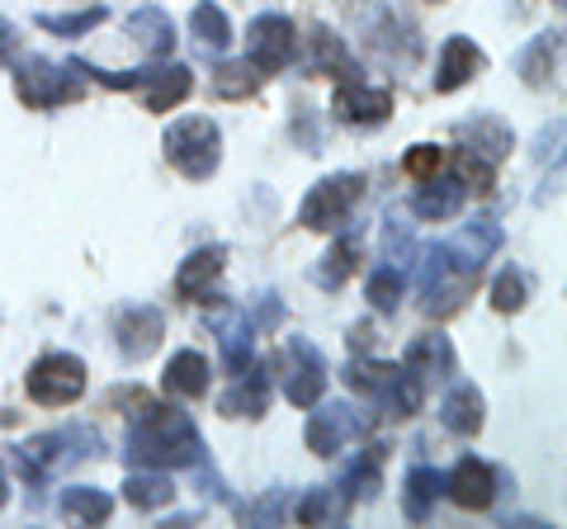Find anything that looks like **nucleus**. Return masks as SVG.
<instances>
[{
  "label": "nucleus",
  "mask_w": 567,
  "mask_h": 529,
  "mask_svg": "<svg viewBox=\"0 0 567 529\" xmlns=\"http://www.w3.org/2000/svg\"><path fill=\"white\" fill-rule=\"evenodd\" d=\"M496 251H502V222H492V218H473L458 237L440 241L435 251H425V264H421L425 317H450L464 308V298L473 293L483 264Z\"/></svg>",
  "instance_id": "obj_1"
},
{
  "label": "nucleus",
  "mask_w": 567,
  "mask_h": 529,
  "mask_svg": "<svg viewBox=\"0 0 567 529\" xmlns=\"http://www.w3.org/2000/svg\"><path fill=\"white\" fill-rule=\"evenodd\" d=\"M199 458H204V439L181 407L137 397V416L128 426V464L133 468L175 473V468H194Z\"/></svg>",
  "instance_id": "obj_2"
},
{
  "label": "nucleus",
  "mask_w": 567,
  "mask_h": 529,
  "mask_svg": "<svg viewBox=\"0 0 567 529\" xmlns=\"http://www.w3.org/2000/svg\"><path fill=\"white\" fill-rule=\"evenodd\" d=\"M91 85V66L81 58H71L62 66H52L43 58H24L14 62V95L29 110H62V104H76Z\"/></svg>",
  "instance_id": "obj_3"
},
{
  "label": "nucleus",
  "mask_w": 567,
  "mask_h": 529,
  "mask_svg": "<svg viewBox=\"0 0 567 529\" xmlns=\"http://www.w3.org/2000/svg\"><path fill=\"white\" fill-rule=\"evenodd\" d=\"M100 449H104V439L91 426H62V431L33 435L29 445L14 449V468H20L24 483H48L52 473L81 464V458H91Z\"/></svg>",
  "instance_id": "obj_4"
},
{
  "label": "nucleus",
  "mask_w": 567,
  "mask_h": 529,
  "mask_svg": "<svg viewBox=\"0 0 567 529\" xmlns=\"http://www.w3.org/2000/svg\"><path fill=\"white\" fill-rule=\"evenodd\" d=\"M346 383L369 402H379L383 416H416L425 402V383L406 364H379V360H354L346 369Z\"/></svg>",
  "instance_id": "obj_5"
},
{
  "label": "nucleus",
  "mask_w": 567,
  "mask_h": 529,
  "mask_svg": "<svg viewBox=\"0 0 567 529\" xmlns=\"http://www.w3.org/2000/svg\"><path fill=\"white\" fill-rule=\"evenodd\" d=\"M162 147H166V162L181 170L185 180H208L223 162V133H218V123L204 114L175 118L162 137Z\"/></svg>",
  "instance_id": "obj_6"
},
{
  "label": "nucleus",
  "mask_w": 567,
  "mask_h": 529,
  "mask_svg": "<svg viewBox=\"0 0 567 529\" xmlns=\"http://www.w3.org/2000/svg\"><path fill=\"white\" fill-rule=\"evenodd\" d=\"M91 81L110 85V91L142 95V104H147L152 114L175 110V104L194 91L189 66H181V62H156V66H142V72H100V66H91Z\"/></svg>",
  "instance_id": "obj_7"
},
{
  "label": "nucleus",
  "mask_w": 567,
  "mask_h": 529,
  "mask_svg": "<svg viewBox=\"0 0 567 529\" xmlns=\"http://www.w3.org/2000/svg\"><path fill=\"white\" fill-rule=\"evenodd\" d=\"M360 199H364L360 175H327V180L312 185L308 199L298 204V222H303L308 232H341Z\"/></svg>",
  "instance_id": "obj_8"
},
{
  "label": "nucleus",
  "mask_w": 567,
  "mask_h": 529,
  "mask_svg": "<svg viewBox=\"0 0 567 529\" xmlns=\"http://www.w3.org/2000/svg\"><path fill=\"white\" fill-rule=\"evenodd\" d=\"M24 387L43 407H71V402L85 393V364L76 355H66V350H52V355L33 360Z\"/></svg>",
  "instance_id": "obj_9"
},
{
  "label": "nucleus",
  "mask_w": 567,
  "mask_h": 529,
  "mask_svg": "<svg viewBox=\"0 0 567 529\" xmlns=\"http://www.w3.org/2000/svg\"><path fill=\"white\" fill-rule=\"evenodd\" d=\"M293 58V24L284 14H256L251 29H246V62L256 72H284V62Z\"/></svg>",
  "instance_id": "obj_10"
},
{
  "label": "nucleus",
  "mask_w": 567,
  "mask_h": 529,
  "mask_svg": "<svg viewBox=\"0 0 567 529\" xmlns=\"http://www.w3.org/2000/svg\"><path fill=\"white\" fill-rule=\"evenodd\" d=\"M114 336H118L123 360L142 364L156 345H162V336H166V317L156 312V308H147V303H133V308H123V312L114 317Z\"/></svg>",
  "instance_id": "obj_11"
},
{
  "label": "nucleus",
  "mask_w": 567,
  "mask_h": 529,
  "mask_svg": "<svg viewBox=\"0 0 567 529\" xmlns=\"http://www.w3.org/2000/svg\"><path fill=\"white\" fill-rule=\"evenodd\" d=\"M360 431H364V421L350 402H327V407L312 412V421H308V449L317 458H331V454H341Z\"/></svg>",
  "instance_id": "obj_12"
},
{
  "label": "nucleus",
  "mask_w": 567,
  "mask_h": 529,
  "mask_svg": "<svg viewBox=\"0 0 567 529\" xmlns=\"http://www.w3.org/2000/svg\"><path fill=\"white\" fill-rule=\"evenodd\" d=\"M331 110L341 123H354V128H374L393 114V95L383 91V85H364L360 76L354 81H341V91L331 95Z\"/></svg>",
  "instance_id": "obj_13"
},
{
  "label": "nucleus",
  "mask_w": 567,
  "mask_h": 529,
  "mask_svg": "<svg viewBox=\"0 0 567 529\" xmlns=\"http://www.w3.org/2000/svg\"><path fill=\"white\" fill-rule=\"evenodd\" d=\"M289 360H293V374H289V383H284V397H289L293 407H317V402H322V387H327L322 350H317L312 341H303V336H293Z\"/></svg>",
  "instance_id": "obj_14"
},
{
  "label": "nucleus",
  "mask_w": 567,
  "mask_h": 529,
  "mask_svg": "<svg viewBox=\"0 0 567 529\" xmlns=\"http://www.w3.org/2000/svg\"><path fill=\"white\" fill-rule=\"evenodd\" d=\"M223 264H227V246H204V251H194L189 260H181V274H175V293H181L185 303H218L213 284H218Z\"/></svg>",
  "instance_id": "obj_15"
},
{
  "label": "nucleus",
  "mask_w": 567,
  "mask_h": 529,
  "mask_svg": "<svg viewBox=\"0 0 567 529\" xmlns=\"http://www.w3.org/2000/svg\"><path fill=\"white\" fill-rule=\"evenodd\" d=\"M464 199H468V185L458 180V175L450 170V175H425L421 180V189H416V199H412V214L416 218H425V222H445V218H454L458 208H464Z\"/></svg>",
  "instance_id": "obj_16"
},
{
  "label": "nucleus",
  "mask_w": 567,
  "mask_h": 529,
  "mask_svg": "<svg viewBox=\"0 0 567 529\" xmlns=\"http://www.w3.org/2000/svg\"><path fill=\"white\" fill-rule=\"evenodd\" d=\"M445 491L454 506L464 510H487L492 497H496V473L483 464V458H458L454 473L445 478Z\"/></svg>",
  "instance_id": "obj_17"
},
{
  "label": "nucleus",
  "mask_w": 567,
  "mask_h": 529,
  "mask_svg": "<svg viewBox=\"0 0 567 529\" xmlns=\"http://www.w3.org/2000/svg\"><path fill=\"white\" fill-rule=\"evenodd\" d=\"M412 374L431 387V383H445L454 374V345L450 336H440V331H431V336H416L412 345H406V360H402Z\"/></svg>",
  "instance_id": "obj_18"
},
{
  "label": "nucleus",
  "mask_w": 567,
  "mask_h": 529,
  "mask_svg": "<svg viewBox=\"0 0 567 529\" xmlns=\"http://www.w3.org/2000/svg\"><path fill=\"white\" fill-rule=\"evenodd\" d=\"M483 66H487V58H483V48H477L473 39H450V43H445V52H440L435 91H440V95L458 91V85H468L477 72H483Z\"/></svg>",
  "instance_id": "obj_19"
},
{
  "label": "nucleus",
  "mask_w": 567,
  "mask_h": 529,
  "mask_svg": "<svg viewBox=\"0 0 567 529\" xmlns=\"http://www.w3.org/2000/svg\"><path fill=\"white\" fill-rule=\"evenodd\" d=\"M213 331H218V350H223V364L227 374H241L246 364H251V345H256V322L251 312H223L218 322H213Z\"/></svg>",
  "instance_id": "obj_20"
},
{
  "label": "nucleus",
  "mask_w": 567,
  "mask_h": 529,
  "mask_svg": "<svg viewBox=\"0 0 567 529\" xmlns=\"http://www.w3.org/2000/svg\"><path fill=\"white\" fill-rule=\"evenodd\" d=\"M265 407H270V374H265V369H241L237 383L218 397L223 416H251L256 421V416H265Z\"/></svg>",
  "instance_id": "obj_21"
},
{
  "label": "nucleus",
  "mask_w": 567,
  "mask_h": 529,
  "mask_svg": "<svg viewBox=\"0 0 567 529\" xmlns=\"http://www.w3.org/2000/svg\"><path fill=\"white\" fill-rule=\"evenodd\" d=\"M128 33H133V43L147 52V58H171L175 52V20L166 10H156V6H147V10H133L128 14Z\"/></svg>",
  "instance_id": "obj_22"
},
{
  "label": "nucleus",
  "mask_w": 567,
  "mask_h": 529,
  "mask_svg": "<svg viewBox=\"0 0 567 529\" xmlns=\"http://www.w3.org/2000/svg\"><path fill=\"white\" fill-rule=\"evenodd\" d=\"M308 72H327L336 81H354V76H360V72H354V58L341 43V33L327 29V24H317L312 39H308Z\"/></svg>",
  "instance_id": "obj_23"
},
{
  "label": "nucleus",
  "mask_w": 567,
  "mask_h": 529,
  "mask_svg": "<svg viewBox=\"0 0 567 529\" xmlns=\"http://www.w3.org/2000/svg\"><path fill=\"white\" fill-rule=\"evenodd\" d=\"M558 52H563V33H558V29H554V33H539V39L525 43V52L516 58V72H520V81L529 85V91H539V85L554 81Z\"/></svg>",
  "instance_id": "obj_24"
},
{
  "label": "nucleus",
  "mask_w": 567,
  "mask_h": 529,
  "mask_svg": "<svg viewBox=\"0 0 567 529\" xmlns=\"http://www.w3.org/2000/svg\"><path fill=\"white\" fill-rule=\"evenodd\" d=\"M440 421H445L450 435H477L483 431V393L473 383H454L440 402Z\"/></svg>",
  "instance_id": "obj_25"
},
{
  "label": "nucleus",
  "mask_w": 567,
  "mask_h": 529,
  "mask_svg": "<svg viewBox=\"0 0 567 529\" xmlns=\"http://www.w3.org/2000/svg\"><path fill=\"white\" fill-rule=\"evenodd\" d=\"M189 33H194V52H199V58H223V52L233 48V24H227L223 6H208V0L194 6Z\"/></svg>",
  "instance_id": "obj_26"
},
{
  "label": "nucleus",
  "mask_w": 567,
  "mask_h": 529,
  "mask_svg": "<svg viewBox=\"0 0 567 529\" xmlns=\"http://www.w3.org/2000/svg\"><path fill=\"white\" fill-rule=\"evenodd\" d=\"M208 360L199 355V350H181V355H171L166 364V393L171 397H204L208 393Z\"/></svg>",
  "instance_id": "obj_27"
},
{
  "label": "nucleus",
  "mask_w": 567,
  "mask_h": 529,
  "mask_svg": "<svg viewBox=\"0 0 567 529\" xmlns=\"http://www.w3.org/2000/svg\"><path fill=\"white\" fill-rule=\"evenodd\" d=\"M440 491H445V478H440L435 468H412V473H406V487H402V516L412 525L431 520Z\"/></svg>",
  "instance_id": "obj_28"
},
{
  "label": "nucleus",
  "mask_w": 567,
  "mask_h": 529,
  "mask_svg": "<svg viewBox=\"0 0 567 529\" xmlns=\"http://www.w3.org/2000/svg\"><path fill=\"white\" fill-rule=\"evenodd\" d=\"M379 468H383V449H364L360 458H354V464L341 473V478H336L331 487L341 491L346 497V506H354V501H369L379 491Z\"/></svg>",
  "instance_id": "obj_29"
},
{
  "label": "nucleus",
  "mask_w": 567,
  "mask_h": 529,
  "mask_svg": "<svg viewBox=\"0 0 567 529\" xmlns=\"http://www.w3.org/2000/svg\"><path fill=\"white\" fill-rule=\"evenodd\" d=\"M123 501H128L133 510H162V506L175 501V487H171L166 473L142 468V473H133V478L123 483Z\"/></svg>",
  "instance_id": "obj_30"
},
{
  "label": "nucleus",
  "mask_w": 567,
  "mask_h": 529,
  "mask_svg": "<svg viewBox=\"0 0 567 529\" xmlns=\"http://www.w3.org/2000/svg\"><path fill=\"white\" fill-rule=\"evenodd\" d=\"M58 506H62L66 520H81V525H104L114 516V497L100 487H66Z\"/></svg>",
  "instance_id": "obj_31"
},
{
  "label": "nucleus",
  "mask_w": 567,
  "mask_h": 529,
  "mask_svg": "<svg viewBox=\"0 0 567 529\" xmlns=\"http://www.w3.org/2000/svg\"><path fill=\"white\" fill-rule=\"evenodd\" d=\"M354 264H360V241H354V237H336L331 251L322 256V264L312 270V279H317V284H322L327 293H336V289H341L346 279L354 274Z\"/></svg>",
  "instance_id": "obj_32"
},
{
  "label": "nucleus",
  "mask_w": 567,
  "mask_h": 529,
  "mask_svg": "<svg viewBox=\"0 0 567 529\" xmlns=\"http://www.w3.org/2000/svg\"><path fill=\"white\" fill-rule=\"evenodd\" d=\"M458 133L468 137V152H477V156H483V162H492V166L511 152V128H506L502 118H468Z\"/></svg>",
  "instance_id": "obj_33"
},
{
  "label": "nucleus",
  "mask_w": 567,
  "mask_h": 529,
  "mask_svg": "<svg viewBox=\"0 0 567 529\" xmlns=\"http://www.w3.org/2000/svg\"><path fill=\"white\" fill-rule=\"evenodd\" d=\"M346 497L336 487H317V491H308L303 501H298V525H341L346 520Z\"/></svg>",
  "instance_id": "obj_34"
},
{
  "label": "nucleus",
  "mask_w": 567,
  "mask_h": 529,
  "mask_svg": "<svg viewBox=\"0 0 567 529\" xmlns=\"http://www.w3.org/2000/svg\"><path fill=\"white\" fill-rule=\"evenodd\" d=\"M265 72H256L251 62H218V72H213V91H218L223 100H246L260 91Z\"/></svg>",
  "instance_id": "obj_35"
},
{
  "label": "nucleus",
  "mask_w": 567,
  "mask_h": 529,
  "mask_svg": "<svg viewBox=\"0 0 567 529\" xmlns=\"http://www.w3.org/2000/svg\"><path fill=\"white\" fill-rule=\"evenodd\" d=\"M293 510V491L289 487H275V491H265V497H256V501H246L241 506V520L246 525H279L284 516H289Z\"/></svg>",
  "instance_id": "obj_36"
},
{
  "label": "nucleus",
  "mask_w": 567,
  "mask_h": 529,
  "mask_svg": "<svg viewBox=\"0 0 567 529\" xmlns=\"http://www.w3.org/2000/svg\"><path fill=\"white\" fill-rule=\"evenodd\" d=\"M383 256H388V264H393V270H406V264H412V256H416L412 222L398 218V214L383 222Z\"/></svg>",
  "instance_id": "obj_37"
},
{
  "label": "nucleus",
  "mask_w": 567,
  "mask_h": 529,
  "mask_svg": "<svg viewBox=\"0 0 567 529\" xmlns=\"http://www.w3.org/2000/svg\"><path fill=\"white\" fill-rule=\"evenodd\" d=\"M450 166H454V175L464 180L468 189H477V194H492V185H496V166L492 162H483L477 152H468V147H458L454 156H450Z\"/></svg>",
  "instance_id": "obj_38"
},
{
  "label": "nucleus",
  "mask_w": 567,
  "mask_h": 529,
  "mask_svg": "<svg viewBox=\"0 0 567 529\" xmlns=\"http://www.w3.org/2000/svg\"><path fill=\"white\" fill-rule=\"evenodd\" d=\"M525 298H529V274L525 270H502L496 274V284H492V308L496 312H520L525 308Z\"/></svg>",
  "instance_id": "obj_39"
},
{
  "label": "nucleus",
  "mask_w": 567,
  "mask_h": 529,
  "mask_svg": "<svg viewBox=\"0 0 567 529\" xmlns=\"http://www.w3.org/2000/svg\"><path fill=\"white\" fill-rule=\"evenodd\" d=\"M398 43H402V52H406V58L416 62L421 39L412 33V24H402L398 14H383V20H379V33H374V48H379V52H388V58H398Z\"/></svg>",
  "instance_id": "obj_40"
},
{
  "label": "nucleus",
  "mask_w": 567,
  "mask_h": 529,
  "mask_svg": "<svg viewBox=\"0 0 567 529\" xmlns=\"http://www.w3.org/2000/svg\"><path fill=\"white\" fill-rule=\"evenodd\" d=\"M402 270H393V264H383V270H374L369 274V284H364V293H369V303H374V312H398V303H402Z\"/></svg>",
  "instance_id": "obj_41"
},
{
  "label": "nucleus",
  "mask_w": 567,
  "mask_h": 529,
  "mask_svg": "<svg viewBox=\"0 0 567 529\" xmlns=\"http://www.w3.org/2000/svg\"><path fill=\"white\" fill-rule=\"evenodd\" d=\"M100 20H104V6H91V10H76V14H39V29L76 39V33H91Z\"/></svg>",
  "instance_id": "obj_42"
},
{
  "label": "nucleus",
  "mask_w": 567,
  "mask_h": 529,
  "mask_svg": "<svg viewBox=\"0 0 567 529\" xmlns=\"http://www.w3.org/2000/svg\"><path fill=\"white\" fill-rule=\"evenodd\" d=\"M440 166H445V152H440V147H412V152L402 156V170H406V175H416V180L435 175Z\"/></svg>",
  "instance_id": "obj_43"
},
{
  "label": "nucleus",
  "mask_w": 567,
  "mask_h": 529,
  "mask_svg": "<svg viewBox=\"0 0 567 529\" xmlns=\"http://www.w3.org/2000/svg\"><path fill=\"white\" fill-rule=\"evenodd\" d=\"M251 322H256V331H275L284 322V303H279L275 293H260L256 308H251Z\"/></svg>",
  "instance_id": "obj_44"
},
{
  "label": "nucleus",
  "mask_w": 567,
  "mask_h": 529,
  "mask_svg": "<svg viewBox=\"0 0 567 529\" xmlns=\"http://www.w3.org/2000/svg\"><path fill=\"white\" fill-rule=\"evenodd\" d=\"M14 52H20V29H14L10 20H0V66H10Z\"/></svg>",
  "instance_id": "obj_45"
},
{
  "label": "nucleus",
  "mask_w": 567,
  "mask_h": 529,
  "mask_svg": "<svg viewBox=\"0 0 567 529\" xmlns=\"http://www.w3.org/2000/svg\"><path fill=\"white\" fill-rule=\"evenodd\" d=\"M369 341H374V336H369V326H354V331H350V345H354V350H369Z\"/></svg>",
  "instance_id": "obj_46"
},
{
  "label": "nucleus",
  "mask_w": 567,
  "mask_h": 529,
  "mask_svg": "<svg viewBox=\"0 0 567 529\" xmlns=\"http://www.w3.org/2000/svg\"><path fill=\"white\" fill-rule=\"evenodd\" d=\"M6 501H10V478H6V468H0V510H6Z\"/></svg>",
  "instance_id": "obj_47"
},
{
  "label": "nucleus",
  "mask_w": 567,
  "mask_h": 529,
  "mask_svg": "<svg viewBox=\"0 0 567 529\" xmlns=\"http://www.w3.org/2000/svg\"><path fill=\"white\" fill-rule=\"evenodd\" d=\"M554 6H563V0H554Z\"/></svg>",
  "instance_id": "obj_48"
}]
</instances>
